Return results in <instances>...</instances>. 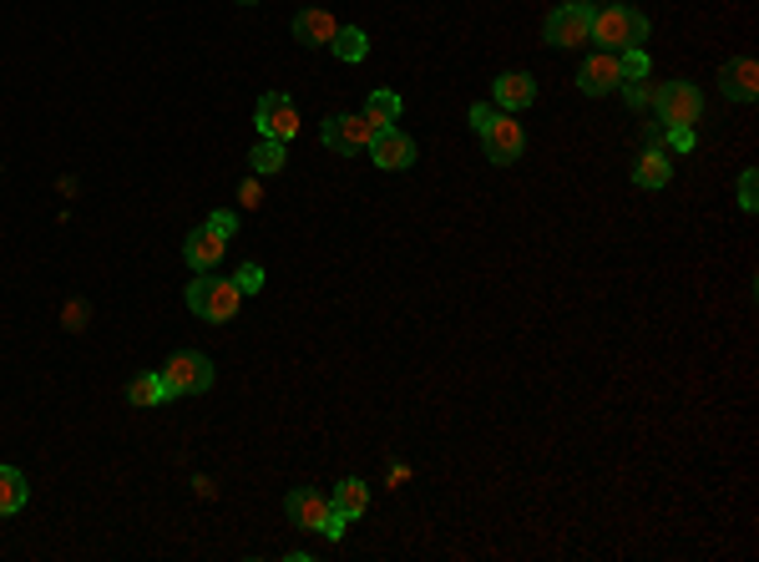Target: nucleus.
Wrapping results in <instances>:
<instances>
[{
  "label": "nucleus",
  "mask_w": 759,
  "mask_h": 562,
  "mask_svg": "<svg viewBox=\"0 0 759 562\" xmlns=\"http://www.w3.org/2000/svg\"><path fill=\"white\" fill-rule=\"evenodd\" d=\"M253 122H259V133L274 137V142H289V137L299 133V112H294V102L284 97V91H263Z\"/></svg>",
  "instance_id": "obj_9"
},
{
  "label": "nucleus",
  "mask_w": 759,
  "mask_h": 562,
  "mask_svg": "<svg viewBox=\"0 0 759 562\" xmlns=\"http://www.w3.org/2000/svg\"><path fill=\"white\" fill-rule=\"evenodd\" d=\"M593 41H598L602 51H633V46H648V15L633 11V5L593 11Z\"/></svg>",
  "instance_id": "obj_3"
},
{
  "label": "nucleus",
  "mask_w": 759,
  "mask_h": 562,
  "mask_svg": "<svg viewBox=\"0 0 759 562\" xmlns=\"http://www.w3.org/2000/svg\"><path fill=\"white\" fill-rule=\"evenodd\" d=\"M365 117L375 122L380 133H385V127H395V122H400V97H395L390 87L370 91V97H365Z\"/></svg>",
  "instance_id": "obj_20"
},
{
  "label": "nucleus",
  "mask_w": 759,
  "mask_h": 562,
  "mask_svg": "<svg viewBox=\"0 0 759 562\" xmlns=\"http://www.w3.org/2000/svg\"><path fill=\"white\" fill-rule=\"evenodd\" d=\"M593 11L598 5H587V0H568V5H557L547 15V26H542V41L557 46V51H577V46L593 41Z\"/></svg>",
  "instance_id": "obj_5"
},
{
  "label": "nucleus",
  "mask_w": 759,
  "mask_h": 562,
  "mask_svg": "<svg viewBox=\"0 0 759 562\" xmlns=\"http://www.w3.org/2000/svg\"><path fill=\"white\" fill-rule=\"evenodd\" d=\"M739 208H745V213H755V208H759V173H755V167L739 178Z\"/></svg>",
  "instance_id": "obj_25"
},
{
  "label": "nucleus",
  "mask_w": 759,
  "mask_h": 562,
  "mask_svg": "<svg viewBox=\"0 0 759 562\" xmlns=\"http://www.w3.org/2000/svg\"><path fill=\"white\" fill-rule=\"evenodd\" d=\"M370 163L385 167V173H400V167L415 163V142H410L400 127H385V133H375V142H370Z\"/></svg>",
  "instance_id": "obj_11"
},
{
  "label": "nucleus",
  "mask_w": 759,
  "mask_h": 562,
  "mask_svg": "<svg viewBox=\"0 0 759 562\" xmlns=\"http://www.w3.org/2000/svg\"><path fill=\"white\" fill-rule=\"evenodd\" d=\"M324 537H329V542H339V537L350 533V517H345V512H339V507H329V512H324V527H320Z\"/></svg>",
  "instance_id": "obj_26"
},
{
  "label": "nucleus",
  "mask_w": 759,
  "mask_h": 562,
  "mask_svg": "<svg viewBox=\"0 0 759 562\" xmlns=\"http://www.w3.org/2000/svg\"><path fill=\"white\" fill-rule=\"evenodd\" d=\"M127 400L137 405V411H152V405H162L167 400V390H162V375L158 371H142L127 380Z\"/></svg>",
  "instance_id": "obj_18"
},
{
  "label": "nucleus",
  "mask_w": 759,
  "mask_h": 562,
  "mask_svg": "<svg viewBox=\"0 0 759 562\" xmlns=\"http://www.w3.org/2000/svg\"><path fill=\"white\" fill-rule=\"evenodd\" d=\"M30 497L26 487V476L15 472V466H0V517H11V512H21Z\"/></svg>",
  "instance_id": "obj_19"
},
{
  "label": "nucleus",
  "mask_w": 759,
  "mask_h": 562,
  "mask_svg": "<svg viewBox=\"0 0 759 562\" xmlns=\"http://www.w3.org/2000/svg\"><path fill=\"white\" fill-rule=\"evenodd\" d=\"M618 66H623V82H643V76H648V51H643V46L618 51Z\"/></svg>",
  "instance_id": "obj_23"
},
{
  "label": "nucleus",
  "mask_w": 759,
  "mask_h": 562,
  "mask_svg": "<svg viewBox=\"0 0 759 562\" xmlns=\"http://www.w3.org/2000/svg\"><path fill=\"white\" fill-rule=\"evenodd\" d=\"M719 91H724L730 102H755V97H759V66L749 57L730 61V66L719 72Z\"/></svg>",
  "instance_id": "obj_12"
},
{
  "label": "nucleus",
  "mask_w": 759,
  "mask_h": 562,
  "mask_svg": "<svg viewBox=\"0 0 759 562\" xmlns=\"http://www.w3.org/2000/svg\"><path fill=\"white\" fill-rule=\"evenodd\" d=\"M162 390H167V400L177 396H203L208 385H213V360L198 355V350H177L167 365H162Z\"/></svg>",
  "instance_id": "obj_6"
},
{
  "label": "nucleus",
  "mask_w": 759,
  "mask_h": 562,
  "mask_svg": "<svg viewBox=\"0 0 759 562\" xmlns=\"http://www.w3.org/2000/svg\"><path fill=\"white\" fill-rule=\"evenodd\" d=\"M329 507H339V512H345V517H365V507H370V487L365 482H360V476H345V482H339L335 487V497H329Z\"/></svg>",
  "instance_id": "obj_17"
},
{
  "label": "nucleus",
  "mask_w": 759,
  "mask_h": 562,
  "mask_svg": "<svg viewBox=\"0 0 759 562\" xmlns=\"http://www.w3.org/2000/svg\"><path fill=\"white\" fill-rule=\"evenodd\" d=\"M669 178H673V163L663 148H648L638 158V167H633V183H638V188H663Z\"/></svg>",
  "instance_id": "obj_16"
},
{
  "label": "nucleus",
  "mask_w": 759,
  "mask_h": 562,
  "mask_svg": "<svg viewBox=\"0 0 759 562\" xmlns=\"http://www.w3.org/2000/svg\"><path fill=\"white\" fill-rule=\"evenodd\" d=\"M238 203H244V208H259V203H263L259 173H253V178H244V183H238Z\"/></svg>",
  "instance_id": "obj_29"
},
{
  "label": "nucleus",
  "mask_w": 759,
  "mask_h": 562,
  "mask_svg": "<svg viewBox=\"0 0 759 562\" xmlns=\"http://www.w3.org/2000/svg\"><path fill=\"white\" fill-rule=\"evenodd\" d=\"M335 30H339V21L329 11H320V5H309V11L294 15V41H304V46H329Z\"/></svg>",
  "instance_id": "obj_14"
},
{
  "label": "nucleus",
  "mask_w": 759,
  "mask_h": 562,
  "mask_svg": "<svg viewBox=\"0 0 759 562\" xmlns=\"http://www.w3.org/2000/svg\"><path fill=\"white\" fill-rule=\"evenodd\" d=\"M234 284L244 289V295H259V289H263V268H259V264H244V268L234 274Z\"/></svg>",
  "instance_id": "obj_27"
},
{
  "label": "nucleus",
  "mask_w": 759,
  "mask_h": 562,
  "mask_svg": "<svg viewBox=\"0 0 759 562\" xmlns=\"http://www.w3.org/2000/svg\"><path fill=\"white\" fill-rule=\"evenodd\" d=\"M87 304H66V329H87Z\"/></svg>",
  "instance_id": "obj_30"
},
{
  "label": "nucleus",
  "mask_w": 759,
  "mask_h": 562,
  "mask_svg": "<svg viewBox=\"0 0 759 562\" xmlns=\"http://www.w3.org/2000/svg\"><path fill=\"white\" fill-rule=\"evenodd\" d=\"M654 112L658 127H694L704 112V97L694 82H663V87H654Z\"/></svg>",
  "instance_id": "obj_7"
},
{
  "label": "nucleus",
  "mask_w": 759,
  "mask_h": 562,
  "mask_svg": "<svg viewBox=\"0 0 759 562\" xmlns=\"http://www.w3.org/2000/svg\"><path fill=\"white\" fill-rule=\"evenodd\" d=\"M663 137H669L673 152H694V142H699V137H694V127H663Z\"/></svg>",
  "instance_id": "obj_28"
},
{
  "label": "nucleus",
  "mask_w": 759,
  "mask_h": 562,
  "mask_svg": "<svg viewBox=\"0 0 759 562\" xmlns=\"http://www.w3.org/2000/svg\"><path fill=\"white\" fill-rule=\"evenodd\" d=\"M577 87L587 97H608V91L623 87V66H618V51H598V57L583 61V72H577Z\"/></svg>",
  "instance_id": "obj_10"
},
{
  "label": "nucleus",
  "mask_w": 759,
  "mask_h": 562,
  "mask_svg": "<svg viewBox=\"0 0 759 562\" xmlns=\"http://www.w3.org/2000/svg\"><path fill=\"white\" fill-rule=\"evenodd\" d=\"M238 5H259V0H238Z\"/></svg>",
  "instance_id": "obj_31"
},
{
  "label": "nucleus",
  "mask_w": 759,
  "mask_h": 562,
  "mask_svg": "<svg viewBox=\"0 0 759 562\" xmlns=\"http://www.w3.org/2000/svg\"><path fill=\"white\" fill-rule=\"evenodd\" d=\"M284 507H289L294 527H304V533H320V527H324V512H329V502H324L320 491H309V487H294L289 497H284Z\"/></svg>",
  "instance_id": "obj_13"
},
{
  "label": "nucleus",
  "mask_w": 759,
  "mask_h": 562,
  "mask_svg": "<svg viewBox=\"0 0 759 562\" xmlns=\"http://www.w3.org/2000/svg\"><path fill=\"white\" fill-rule=\"evenodd\" d=\"M238 304H244V289H238L234 279L198 274V279L188 284V310L198 314V320H208V325H228L238 314Z\"/></svg>",
  "instance_id": "obj_2"
},
{
  "label": "nucleus",
  "mask_w": 759,
  "mask_h": 562,
  "mask_svg": "<svg viewBox=\"0 0 759 562\" xmlns=\"http://www.w3.org/2000/svg\"><path fill=\"white\" fill-rule=\"evenodd\" d=\"M238 218L223 208V213H208L203 228H192L188 243H183V259H188L192 274H213V264L223 259V249H228V238H234Z\"/></svg>",
  "instance_id": "obj_4"
},
{
  "label": "nucleus",
  "mask_w": 759,
  "mask_h": 562,
  "mask_svg": "<svg viewBox=\"0 0 759 562\" xmlns=\"http://www.w3.org/2000/svg\"><path fill=\"white\" fill-rule=\"evenodd\" d=\"M284 148H289V142H274V137H263L259 148L249 152V163H253V173H259V178H269V173H278V167L289 163V152H284Z\"/></svg>",
  "instance_id": "obj_21"
},
{
  "label": "nucleus",
  "mask_w": 759,
  "mask_h": 562,
  "mask_svg": "<svg viewBox=\"0 0 759 562\" xmlns=\"http://www.w3.org/2000/svg\"><path fill=\"white\" fill-rule=\"evenodd\" d=\"M471 127H476V137H482L486 163L511 167V163H517V158H522V148H526V133H522V122L511 117V112H501V107H486V102H476V107H471Z\"/></svg>",
  "instance_id": "obj_1"
},
{
  "label": "nucleus",
  "mask_w": 759,
  "mask_h": 562,
  "mask_svg": "<svg viewBox=\"0 0 759 562\" xmlns=\"http://www.w3.org/2000/svg\"><path fill=\"white\" fill-rule=\"evenodd\" d=\"M497 107L501 112H522V107H532L537 102V82L526 72H507V76H497Z\"/></svg>",
  "instance_id": "obj_15"
},
{
  "label": "nucleus",
  "mask_w": 759,
  "mask_h": 562,
  "mask_svg": "<svg viewBox=\"0 0 759 562\" xmlns=\"http://www.w3.org/2000/svg\"><path fill=\"white\" fill-rule=\"evenodd\" d=\"M375 122L365 117V112H339V117L324 122V148L339 152V158H354V152H365L370 142H375Z\"/></svg>",
  "instance_id": "obj_8"
},
{
  "label": "nucleus",
  "mask_w": 759,
  "mask_h": 562,
  "mask_svg": "<svg viewBox=\"0 0 759 562\" xmlns=\"http://www.w3.org/2000/svg\"><path fill=\"white\" fill-rule=\"evenodd\" d=\"M329 51H335L339 61H365L370 41H365V30H354V26H339V30H335V41H329Z\"/></svg>",
  "instance_id": "obj_22"
},
{
  "label": "nucleus",
  "mask_w": 759,
  "mask_h": 562,
  "mask_svg": "<svg viewBox=\"0 0 759 562\" xmlns=\"http://www.w3.org/2000/svg\"><path fill=\"white\" fill-rule=\"evenodd\" d=\"M618 91H623V102H629L633 112H643V107L654 102V87H648V76H643V82H623Z\"/></svg>",
  "instance_id": "obj_24"
}]
</instances>
